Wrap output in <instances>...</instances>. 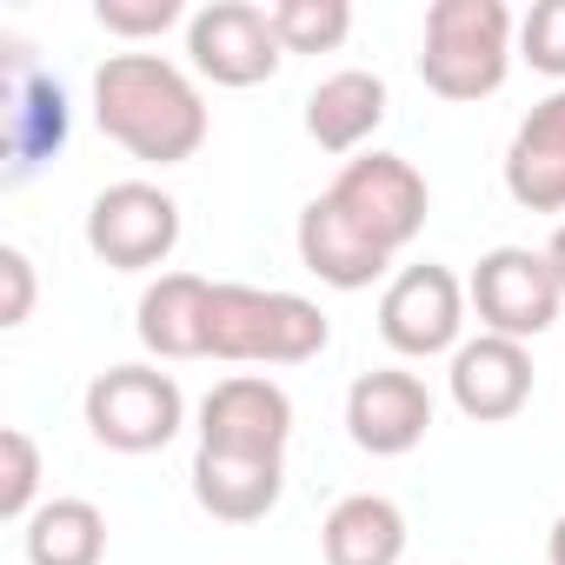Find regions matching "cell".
<instances>
[{"mask_svg":"<svg viewBox=\"0 0 565 565\" xmlns=\"http://www.w3.org/2000/svg\"><path fill=\"white\" fill-rule=\"evenodd\" d=\"M94 120L147 167H180L206 147V100L160 54H107L94 67Z\"/></svg>","mask_w":565,"mask_h":565,"instance_id":"6da1fadb","label":"cell"},{"mask_svg":"<svg viewBox=\"0 0 565 565\" xmlns=\"http://www.w3.org/2000/svg\"><path fill=\"white\" fill-rule=\"evenodd\" d=\"M333 340L327 313L300 294L273 287H233L213 279V313H206V360L226 366H307Z\"/></svg>","mask_w":565,"mask_h":565,"instance_id":"7a4b0ae2","label":"cell"},{"mask_svg":"<svg viewBox=\"0 0 565 565\" xmlns=\"http://www.w3.org/2000/svg\"><path fill=\"white\" fill-rule=\"evenodd\" d=\"M512 8L505 0H433L426 41H419V81L439 100H486L512 74Z\"/></svg>","mask_w":565,"mask_h":565,"instance_id":"3957f363","label":"cell"},{"mask_svg":"<svg viewBox=\"0 0 565 565\" xmlns=\"http://www.w3.org/2000/svg\"><path fill=\"white\" fill-rule=\"evenodd\" d=\"M327 200L380 246V253H406L433 213V193H426V173L406 160V153H360L340 167V180L327 186Z\"/></svg>","mask_w":565,"mask_h":565,"instance_id":"277c9868","label":"cell"},{"mask_svg":"<svg viewBox=\"0 0 565 565\" xmlns=\"http://www.w3.org/2000/svg\"><path fill=\"white\" fill-rule=\"evenodd\" d=\"M186 426V393L160 366H107L87 386V433L107 452H160Z\"/></svg>","mask_w":565,"mask_h":565,"instance_id":"5b68a950","label":"cell"},{"mask_svg":"<svg viewBox=\"0 0 565 565\" xmlns=\"http://www.w3.org/2000/svg\"><path fill=\"white\" fill-rule=\"evenodd\" d=\"M466 300L479 313V333H499V340L525 347L532 333H545L558 320L565 287H558V273H552L545 253H532V246H492L472 266V279H466Z\"/></svg>","mask_w":565,"mask_h":565,"instance_id":"8992f818","label":"cell"},{"mask_svg":"<svg viewBox=\"0 0 565 565\" xmlns=\"http://www.w3.org/2000/svg\"><path fill=\"white\" fill-rule=\"evenodd\" d=\"M87 246L114 273H147L180 246V200L153 180H114L87 206Z\"/></svg>","mask_w":565,"mask_h":565,"instance_id":"52a82bcc","label":"cell"},{"mask_svg":"<svg viewBox=\"0 0 565 565\" xmlns=\"http://www.w3.org/2000/svg\"><path fill=\"white\" fill-rule=\"evenodd\" d=\"M466 287L459 273L426 259V266H406L393 287L380 294V340L406 360H433V353H459L466 340Z\"/></svg>","mask_w":565,"mask_h":565,"instance_id":"ba28073f","label":"cell"},{"mask_svg":"<svg viewBox=\"0 0 565 565\" xmlns=\"http://www.w3.org/2000/svg\"><path fill=\"white\" fill-rule=\"evenodd\" d=\"M186 61L213 87H259L279 74L287 47H279L266 8H253V0H206L186 21Z\"/></svg>","mask_w":565,"mask_h":565,"instance_id":"9c48e42d","label":"cell"},{"mask_svg":"<svg viewBox=\"0 0 565 565\" xmlns=\"http://www.w3.org/2000/svg\"><path fill=\"white\" fill-rule=\"evenodd\" d=\"M287 439H294V399L266 373H233L200 399V452L287 459Z\"/></svg>","mask_w":565,"mask_h":565,"instance_id":"30bf717a","label":"cell"},{"mask_svg":"<svg viewBox=\"0 0 565 565\" xmlns=\"http://www.w3.org/2000/svg\"><path fill=\"white\" fill-rule=\"evenodd\" d=\"M433 433V393L419 373L406 366H380L360 373L347 386V439L373 459H406L419 439Z\"/></svg>","mask_w":565,"mask_h":565,"instance_id":"8fae6325","label":"cell"},{"mask_svg":"<svg viewBox=\"0 0 565 565\" xmlns=\"http://www.w3.org/2000/svg\"><path fill=\"white\" fill-rule=\"evenodd\" d=\"M0 67H8V180L21 186L41 160L67 147V94L54 74L34 67L28 41H0Z\"/></svg>","mask_w":565,"mask_h":565,"instance_id":"7c38bea8","label":"cell"},{"mask_svg":"<svg viewBox=\"0 0 565 565\" xmlns=\"http://www.w3.org/2000/svg\"><path fill=\"white\" fill-rule=\"evenodd\" d=\"M446 386H452V406H459L466 419L505 426V419H519L525 399H532V353H525L519 340L479 333V340H466V347L452 353Z\"/></svg>","mask_w":565,"mask_h":565,"instance_id":"4fadbf2b","label":"cell"},{"mask_svg":"<svg viewBox=\"0 0 565 565\" xmlns=\"http://www.w3.org/2000/svg\"><path fill=\"white\" fill-rule=\"evenodd\" d=\"M505 193L525 213H565V87L519 120L505 147Z\"/></svg>","mask_w":565,"mask_h":565,"instance_id":"5bb4252c","label":"cell"},{"mask_svg":"<svg viewBox=\"0 0 565 565\" xmlns=\"http://www.w3.org/2000/svg\"><path fill=\"white\" fill-rule=\"evenodd\" d=\"M300 266L320 279V287H333V294H360V287H373V279L393 266V253H380L327 193L320 200H307V213H300Z\"/></svg>","mask_w":565,"mask_h":565,"instance_id":"9a60e30c","label":"cell"},{"mask_svg":"<svg viewBox=\"0 0 565 565\" xmlns=\"http://www.w3.org/2000/svg\"><path fill=\"white\" fill-rule=\"evenodd\" d=\"M206 313H213V279L200 273H160L140 294V347L160 360H206Z\"/></svg>","mask_w":565,"mask_h":565,"instance_id":"2e32d148","label":"cell"},{"mask_svg":"<svg viewBox=\"0 0 565 565\" xmlns=\"http://www.w3.org/2000/svg\"><path fill=\"white\" fill-rule=\"evenodd\" d=\"M287 459H239V452H193V499L220 525H253L279 505Z\"/></svg>","mask_w":565,"mask_h":565,"instance_id":"e0dca14e","label":"cell"},{"mask_svg":"<svg viewBox=\"0 0 565 565\" xmlns=\"http://www.w3.org/2000/svg\"><path fill=\"white\" fill-rule=\"evenodd\" d=\"M386 120V81L366 74V67H347V74H327L313 94H307V140L320 153H353L380 134Z\"/></svg>","mask_w":565,"mask_h":565,"instance_id":"ac0fdd59","label":"cell"},{"mask_svg":"<svg viewBox=\"0 0 565 565\" xmlns=\"http://www.w3.org/2000/svg\"><path fill=\"white\" fill-rule=\"evenodd\" d=\"M327 565H399L406 558V512L380 492H353L320 525Z\"/></svg>","mask_w":565,"mask_h":565,"instance_id":"d6986e66","label":"cell"},{"mask_svg":"<svg viewBox=\"0 0 565 565\" xmlns=\"http://www.w3.org/2000/svg\"><path fill=\"white\" fill-rule=\"evenodd\" d=\"M107 558V512L94 499H47L28 519V565H100Z\"/></svg>","mask_w":565,"mask_h":565,"instance_id":"ffe728a7","label":"cell"},{"mask_svg":"<svg viewBox=\"0 0 565 565\" xmlns=\"http://www.w3.org/2000/svg\"><path fill=\"white\" fill-rule=\"evenodd\" d=\"M273 34L287 54H333L353 34V8L347 0H273L266 8Z\"/></svg>","mask_w":565,"mask_h":565,"instance_id":"44dd1931","label":"cell"},{"mask_svg":"<svg viewBox=\"0 0 565 565\" xmlns=\"http://www.w3.org/2000/svg\"><path fill=\"white\" fill-rule=\"evenodd\" d=\"M34 492H41V446L21 426H8L0 433V519H34L41 512Z\"/></svg>","mask_w":565,"mask_h":565,"instance_id":"7402d4cb","label":"cell"},{"mask_svg":"<svg viewBox=\"0 0 565 565\" xmlns=\"http://www.w3.org/2000/svg\"><path fill=\"white\" fill-rule=\"evenodd\" d=\"M94 21L120 41H153V34H167L173 21H193V14L180 0H94Z\"/></svg>","mask_w":565,"mask_h":565,"instance_id":"603a6c76","label":"cell"},{"mask_svg":"<svg viewBox=\"0 0 565 565\" xmlns=\"http://www.w3.org/2000/svg\"><path fill=\"white\" fill-rule=\"evenodd\" d=\"M519 54L545 81H565V0H539V8L519 21Z\"/></svg>","mask_w":565,"mask_h":565,"instance_id":"cb8c5ba5","label":"cell"},{"mask_svg":"<svg viewBox=\"0 0 565 565\" xmlns=\"http://www.w3.org/2000/svg\"><path fill=\"white\" fill-rule=\"evenodd\" d=\"M0 279H8L0 327H28V313H34V259H28L21 246H0Z\"/></svg>","mask_w":565,"mask_h":565,"instance_id":"d4e9b609","label":"cell"},{"mask_svg":"<svg viewBox=\"0 0 565 565\" xmlns=\"http://www.w3.org/2000/svg\"><path fill=\"white\" fill-rule=\"evenodd\" d=\"M545 259H552V273H558V287H565V220H558V233H552V246H545Z\"/></svg>","mask_w":565,"mask_h":565,"instance_id":"484cf974","label":"cell"},{"mask_svg":"<svg viewBox=\"0 0 565 565\" xmlns=\"http://www.w3.org/2000/svg\"><path fill=\"white\" fill-rule=\"evenodd\" d=\"M545 552H552V565H565V512H558V525H552V539H545Z\"/></svg>","mask_w":565,"mask_h":565,"instance_id":"4316f807","label":"cell"}]
</instances>
